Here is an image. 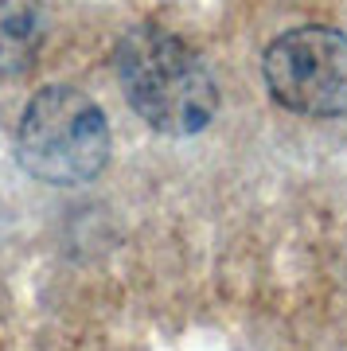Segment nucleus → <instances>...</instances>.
I'll return each instance as SVG.
<instances>
[{
  "mask_svg": "<svg viewBox=\"0 0 347 351\" xmlns=\"http://www.w3.org/2000/svg\"><path fill=\"white\" fill-rule=\"evenodd\" d=\"M47 36L43 0H0V78L24 75Z\"/></svg>",
  "mask_w": 347,
  "mask_h": 351,
  "instance_id": "4",
  "label": "nucleus"
},
{
  "mask_svg": "<svg viewBox=\"0 0 347 351\" xmlns=\"http://www.w3.org/2000/svg\"><path fill=\"white\" fill-rule=\"evenodd\" d=\"M16 152L20 164L43 184H90L110 160V121L82 90L43 86L20 113Z\"/></svg>",
  "mask_w": 347,
  "mask_h": 351,
  "instance_id": "2",
  "label": "nucleus"
},
{
  "mask_svg": "<svg viewBox=\"0 0 347 351\" xmlns=\"http://www.w3.org/2000/svg\"><path fill=\"white\" fill-rule=\"evenodd\" d=\"M261 78L277 106L304 117L347 113V36L309 24L277 36L265 47Z\"/></svg>",
  "mask_w": 347,
  "mask_h": 351,
  "instance_id": "3",
  "label": "nucleus"
},
{
  "mask_svg": "<svg viewBox=\"0 0 347 351\" xmlns=\"http://www.w3.org/2000/svg\"><path fill=\"white\" fill-rule=\"evenodd\" d=\"M113 66H117L129 106L156 133L191 137L215 121L219 86L211 71L199 59V51L172 36L168 27H129L113 51Z\"/></svg>",
  "mask_w": 347,
  "mask_h": 351,
  "instance_id": "1",
  "label": "nucleus"
}]
</instances>
